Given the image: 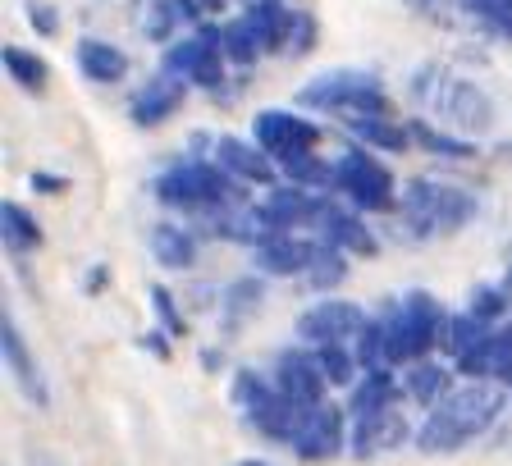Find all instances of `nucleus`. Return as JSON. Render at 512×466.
I'll return each mask as SVG.
<instances>
[{"mask_svg":"<svg viewBox=\"0 0 512 466\" xmlns=\"http://www.w3.org/2000/svg\"><path fill=\"white\" fill-rule=\"evenodd\" d=\"M508 398H512V389L508 384H494V380L458 384L448 398H439V403L426 412V421H421L412 444L426 457L462 453V448L476 444L480 435H490L494 421H499L503 407H508Z\"/></svg>","mask_w":512,"mask_h":466,"instance_id":"nucleus-1","label":"nucleus"},{"mask_svg":"<svg viewBox=\"0 0 512 466\" xmlns=\"http://www.w3.org/2000/svg\"><path fill=\"white\" fill-rule=\"evenodd\" d=\"M156 202L179 215H206L220 206H243L247 192L234 174H224L211 156H183L156 174Z\"/></svg>","mask_w":512,"mask_h":466,"instance_id":"nucleus-2","label":"nucleus"},{"mask_svg":"<svg viewBox=\"0 0 512 466\" xmlns=\"http://www.w3.org/2000/svg\"><path fill=\"white\" fill-rule=\"evenodd\" d=\"M476 197L458 183L430 179V174H416L403 183L398 192V215L416 238H453L458 229H467L476 220Z\"/></svg>","mask_w":512,"mask_h":466,"instance_id":"nucleus-3","label":"nucleus"},{"mask_svg":"<svg viewBox=\"0 0 512 466\" xmlns=\"http://www.w3.org/2000/svg\"><path fill=\"white\" fill-rule=\"evenodd\" d=\"M384 339H389V366H412V361L430 357L444 343L448 311L435 293L426 288H407L398 302L384 311Z\"/></svg>","mask_w":512,"mask_h":466,"instance_id":"nucleus-4","label":"nucleus"},{"mask_svg":"<svg viewBox=\"0 0 512 466\" xmlns=\"http://www.w3.org/2000/svg\"><path fill=\"white\" fill-rule=\"evenodd\" d=\"M298 106L316 115H394V101L371 69H325L298 87Z\"/></svg>","mask_w":512,"mask_h":466,"instance_id":"nucleus-5","label":"nucleus"},{"mask_svg":"<svg viewBox=\"0 0 512 466\" xmlns=\"http://www.w3.org/2000/svg\"><path fill=\"white\" fill-rule=\"evenodd\" d=\"M334 197H343L362 215L398 211V183L389 174V165L380 160V151L371 147H348L334 160Z\"/></svg>","mask_w":512,"mask_h":466,"instance_id":"nucleus-6","label":"nucleus"},{"mask_svg":"<svg viewBox=\"0 0 512 466\" xmlns=\"http://www.w3.org/2000/svg\"><path fill=\"white\" fill-rule=\"evenodd\" d=\"M160 69L174 78H188L192 87H206V92H215V87H224V69H229V55H224V32L220 23H197V32H188V37H174L170 46H165V55H160Z\"/></svg>","mask_w":512,"mask_h":466,"instance_id":"nucleus-7","label":"nucleus"},{"mask_svg":"<svg viewBox=\"0 0 512 466\" xmlns=\"http://www.w3.org/2000/svg\"><path fill=\"white\" fill-rule=\"evenodd\" d=\"M320 138H325V128L316 119H307L302 110H256L252 119V142L266 151L270 160H288V156H302V151H316Z\"/></svg>","mask_w":512,"mask_h":466,"instance_id":"nucleus-8","label":"nucleus"},{"mask_svg":"<svg viewBox=\"0 0 512 466\" xmlns=\"http://www.w3.org/2000/svg\"><path fill=\"white\" fill-rule=\"evenodd\" d=\"M366 311L348 297H320L316 307H307L293 325L302 348H325V343H357V334L366 329Z\"/></svg>","mask_w":512,"mask_h":466,"instance_id":"nucleus-9","label":"nucleus"},{"mask_svg":"<svg viewBox=\"0 0 512 466\" xmlns=\"http://www.w3.org/2000/svg\"><path fill=\"white\" fill-rule=\"evenodd\" d=\"M325 202H330V192H311V188H298V183L279 179L275 188H266V197L256 202V211L270 224V233H316Z\"/></svg>","mask_w":512,"mask_h":466,"instance_id":"nucleus-10","label":"nucleus"},{"mask_svg":"<svg viewBox=\"0 0 512 466\" xmlns=\"http://www.w3.org/2000/svg\"><path fill=\"white\" fill-rule=\"evenodd\" d=\"M348 425H352L348 407L320 403V407H311V412H307V421H302L298 439H293L288 448H293L302 462H330V457H339L343 448H348V439H352Z\"/></svg>","mask_w":512,"mask_h":466,"instance_id":"nucleus-11","label":"nucleus"},{"mask_svg":"<svg viewBox=\"0 0 512 466\" xmlns=\"http://www.w3.org/2000/svg\"><path fill=\"white\" fill-rule=\"evenodd\" d=\"M270 380H275V389L284 393V398H293V403H302V407H320L325 403V389H330V380H325L316 366V352L302 348V343L279 352Z\"/></svg>","mask_w":512,"mask_h":466,"instance_id":"nucleus-12","label":"nucleus"},{"mask_svg":"<svg viewBox=\"0 0 512 466\" xmlns=\"http://www.w3.org/2000/svg\"><path fill=\"white\" fill-rule=\"evenodd\" d=\"M0 352H5V371H10V380L19 384L23 398H28L32 407H51V384H46L42 361L32 357L28 339L19 334V325H14L10 311H5V320H0Z\"/></svg>","mask_w":512,"mask_h":466,"instance_id":"nucleus-13","label":"nucleus"},{"mask_svg":"<svg viewBox=\"0 0 512 466\" xmlns=\"http://www.w3.org/2000/svg\"><path fill=\"white\" fill-rule=\"evenodd\" d=\"M211 160L220 165L224 174H234L243 188H275L279 183V165L256 147L252 138H234V133H224V138L211 142Z\"/></svg>","mask_w":512,"mask_h":466,"instance_id":"nucleus-14","label":"nucleus"},{"mask_svg":"<svg viewBox=\"0 0 512 466\" xmlns=\"http://www.w3.org/2000/svg\"><path fill=\"white\" fill-rule=\"evenodd\" d=\"M316 252H320L316 233H270L261 247H252V261L261 275L288 279V275H307Z\"/></svg>","mask_w":512,"mask_h":466,"instance_id":"nucleus-15","label":"nucleus"},{"mask_svg":"<svg viewBox=\"0 0 512 466\" xmlns=\"http://www.w3.org/2000/svg\"><path fill=\"white\" fill-rule=\"evenodd\" d=\"M316 238H325L330 247H339V252H348V256H375L380 252L375 229L362 220V211H352L343 197H330V202H325L320 224H316Z\"/></svg>","mask_w":512,"mask_h":466,"instance_id":"nucleus-16","label":"nucleus"},{"mask_svg":"<svg viewBox=\"0 0 512 466\" xmlns=\"http://www.w3.org/2000/svg\"><path fill=\"white\" fill-rule=\"evenodd\" d=\"M188 78H174L160 69L156 78H147V83L133 92V101H128V119L138 128H160L165 119L179 115V106L188 101Z\"/></svg>","mask_w":512,"mask_h":466,"instance_id":"nucleus-17","label":"nucleus"},{"mask_svg":"<svg viewBox=\"0 0 512 466\" xmlns=\"http://www.w3.org/2000/svg\"><path fill=\"white\" fill-rule=\"evenodd\" d=\"M453 371H458L462 380H494V384H508L512 389V316L503 320V325H494L490 339L480 343L476 352H467Z\"/></svg>","mask_w":512,"mask_h":466,"instance_id":"nucleus-18","label":"nucleus"},{"mask_svg":"<svg viewBox=\"0 0 512 466\" xmlns=\"http://www.w3.org/2000/svg\"><path fill=\"white\" fill-rule=\"evenodd\" d=\"M439 115L453 119V128H467V133H490L494 128V101L490 92L471 78H453L439 101Z\"/></svg>","mask_w":512,"mask_h":466,"instance_id":"nucleus-19","label":"nucleus"},{"mask_svg":"<svg viewBox=\"0 0 512 466\" xmlns=\"http://www.w3.org/2000/svg\"><path fill=\"white\" fill-rule=\"evenodd\" d=\"M407 439H416V430L407 425L403 407L394 403L389 412H380V416L352 421V439H348V448H352L357 457H375V453H389V448L407 444Z\"/></svg>","mask_w":512,"mask_h":466,"instance_id":"nucleus-20","label":"nucleus"},{"mask_svg":"<svg viewBox=\"0 0 512 466\" xmlns=\"http://www.w3.org/2000/svg\"><path fill=\"white\" fill-rule=\"evenodd\" d=\"M307 412L311 407L293 403V398H284V393L275 389L266 403H256L252 412H243V416H247V425H252L261 439H270V444H293L298 430H302V421H307Z\"/></svg>","mask_w":512,"mask_h":466,"instance_id":"nucleus-21","label":"nucleus"},{"mask_svg":"<svg viewBox=\"0 0 512 466\" xmlns=\"http://www.w3.org/2000/svg\"><path fill=\"white\" fill-rule=\"evenodd\" d=\"M74 60H78V74L96 87L124 83L128 69H133V64H128V51H119V46L106 42V37H78Z\"/></svg>","mask_w":512,"mask_h":466,"instance_id":"nucleus-22","label":"nucleus"},{"mask_svg":"<svg viewBox=\"0 0 512 466\" xmlns=\"http://www.w3.org/2000/svg\"><path fill=\"white\" fill-rule=\"evenodd\" d=\"M398 389L403 380L394 375V366H380V371H362V380L352 384L348 393V416L352 421H366V416H380L398 403Z\"/></svg>","mask_w":512,"mask_h":466,"instance_id":"nucleus-23","label":"nucleus"},{"mask_svg":"<svg viewBox=\"0 0 512 466\" xmlns=\"http://www.w3.org/2000/svg\"><path fill=\"white\" fill-rule=\"evenodd\" d=\"M147 247H151V256H156L165 270H192V265H197V252H202L197 229H183V224H170V220L151 224Z\"/></svg>","mask_w":512,"mask_h":466,"instance_id":"nucleus-24","label":"nucleus"},{"mask_svg":"<svg viewBox=\"0 0 512 466\" xmlns=\"http://www.w3.org/2000/svg\"><path fill=\"white\" fill-rule=\"evenodd\" d=\"M453 366H444V361H435V357H421V361H412V366H403V393L412 398L416 407H435L439 398H448L453 393Z\"/></svg>","mask_w":512,"mask_h":466,"instance_id":"nucleus-25","label":"nucleus"},{"mask_svg":"<svg viewBox=\"0 0 512 466\" xmlns=\"http://www.w3.org/2000/svg\"><path fill=\"white\" fill-rule=\"evenodd\" d=\"M348 124V133L362 147H371V151H380V156H398V151H407L412 147V133H407V119L398 124L394 115H352V119H343Z\"/></svg>","mask_w":512,"mask_h":466,"instance_id":"nucleus-26","label":"nucleus"},{"mask_svg":"<svg viewBox=\"0 0 512 466\" xmlns=\"http://www.w3.org/2000/svg\"><path fill=\"white\" fill-rule=\"evenodd\" d=\"M243 14L252 19V28L261 32L270 55H288V28H293V10L288 0H247Z\"/></svg>","mask_w":512,"mask_h":466,"instance_id":"nucleus-27","label":"nucleus"},{"mask_svg":"<svg viewBox=\"0 0 512 466\" xmlns=\"http://www.w3.org/2000/svg\"><path fill=\"white\" fill-rule=\"evenodd\" d=\"M407 133H412V147L430 151V156H439V160H476L480 156V147L471 138H453V133L435 128L430 119H407Z\"/></svg>","mask_w":512,"mask_h":466,"instance_id":"nucleus-28","label":"nucleus"},{"mask_svg":"<svg viewBox=\"0 0 512 466\" xmlns=\"http://www.w3.org/2000/svg\"><path fill=\"white\" fill-rule=\"evenodd\" d=\"M0 238H5V247H10V252H37V247L46 243L42 220H37L28 206H19V202L0 206Z\"/></svg>","mask_w":512,"mask_h":466,"instance_id":"nucleus-29","label":"nucleus"},{"mask_svg":"<svg viewBox=\"0 0 512 466\" xmlns=\"http://www.w3.org/2000/svg\"><path fill=\"white\" fill-rule=\"evenodd\" d=\"M220 32H224V55H229V64H234V69H252L261 55H270L266 42H261V32L252 28V19H247V14L220 23Z\"/></svg>","mask_w":512,"mask_h":466,"instance_id":"nucleus-30","label":"nucleus"},{"mask_svg":"<svg viewBox=\"0 0 512 466\" xmlns=\"http://www.w3.org/2000/svg\"><path fill=\"white\" fill-rule=\"evenodd\" d=\"M0 60H5V74H10L23 92H46V83H51V64H46L37 51H28V46H19V42H5Z\"/></svg>","mask_w":512,"mask_h":466,"instance_id":"nucleus-31","label":"nucleus"},{"mask_svg":"<svg viewBox=\"0 0 512 466\" xmlns=\"http://www.w3.org/2000/svg\"><path fill=\"white\" fill-rule=\"evenodd\" d=\"M261 302H266V279H261V275H243V279H234V284L224 288V297H220L224 325L238 329L247 316H256V307H261Z\"/></svg>","mask_w":512,"mask_h":466,"instance_id":"nucleus-32","label":"nucleus"},{"mask_svg":"<svg viewBox=\"0 0 512 466\" xmlns=\"http://www.w3.org/2000/svg\"><path fill=\"white\" fill-rule=\"evenodd\" d=\"M490 329H494V325L476 320L471 311H458V316H448V329H444V343H439V352H444V357L458 366L467 352H476L480 343L490 339Z\"/></svg>","mask_w":512,"mask_h":466,"instance_id":"nucleus-33","label":"nucleus"},{"mask_svg":"<svg viewBox=\"0 0 512 466\" xmlns=\"http://www.w3.org/2000/svg\"><path fill=\"white\" fill-rule=\"evenodd\" d=\"M279 179L311 192H334V160H320L316 151H302V156L279 160Z\"/></svg>","mask_w":512,"mask_h":466,"instance_id":"nucleus-34","label":"nucleus"},{"mask_svg":"<svg viewBox=\"0 0 512 466\" xmlns=\"http://www.w3.org/2000/svg\"><path fill=\"white\" fill-rule=\"evenodd\" d=\"M311 352H316V366L330 380V389H352L362 380V361H357L352 343H325V348H311Z\"/></svg>","mask_w":512,"mask_h":466,"instance_id":"nucleus-35","label":"nucleus"},{"mask_svg":"<svg viewBox=\"0 0 512 466\" xmlns=\"http://www.w3.org/2000/svg\"><path fill=\"white\" fill-rule=\"evenodd\" d=\"M302 279H307L320 297H334V288L348 279V252H339V247H330L325 238H320V252H316V261H311V270Z\"/></svg>","mask_w":512,"mask_h":466,"instance_id":"nucleus-36","label":"nucleus"},{"mask_svg":"<svg viewBox=\"0 0 512 466\" xmlns=\"http://www.w3.org/2000/svg\"><path fill=\"white\" fill-rule=\"evenodd\" d=\"M467 311L485 325H503L512 316V293L503 284H476L467 293Z\"/></svg>","mask_w":512,"mask_h":466,"instance_id":"nucleus-37","label":"nucleus"},{"mask_svg":"<svg viewBox=\"0 0 512 466\" xmlns=\"http://www.w3.org/2000/svg\"><path fill=\"white\" fill-rule=\"evenodd\" d=\"M448 83H453V74H448L444 64H439V60H426V64H421V69L412 74V92H407V96H412L416 106H435V110H439V101H444Z\"/></svg>","mask_w":512,"mask_h":466,"instance_id":"nucleus-38","label":"nucleus"},{"mask_svg":"<svg viewBox=\"0 0 512 466\" xmlns=\"http://www.w3.org/2000/svg\"><path fill=\"white\" fill-rule=\"evenodd\" d=\"M352 352H357V361H362V371H380V366H389V339H384V320L380 316L366 320V329L357 334Z\"/></svg>","mask_w":512,"mask_h":466,"instance_id":"nucleus-39","label":"nucleus"},{"mask_svg":"<svg viewBox=\"0 0 512 466\" xmlns=\"http://www.w3.org/2000/svg\"><path fill=\"white\" fill-rule=\"evenodd\" d=\"M179 23H183V14L174 10L170 0H151L147 14H142V37H151V42H160V46H170L174 32H179Z\"/></svg>","mask_w":512,"mask_h":466,"instance_id":"nucleus-40","label":"nucleus"},{"mask_svg":"<svg viewBox=\"0 0 512 466\" xmlns=\"http://www.w3.org/2000/svg\"><path fill=\"white\" fill-rule=\"evenodd\" d=\"M462 10L480 23V28L512 37V0H462Z\"/></svg>","mask_w":512,"mask_h":466,"instance_id":"nucleus-41","label":"nucleus"},{"mask_svg":"<svg viewBox=\"0 0 512 466\" xmlns=\"http://www.w3.org/2000/svg\"><path fill=\"white\" fill-rule=\"evenodd\" d=\"M151 311H156V320H160V329H165V334H174V339H183V334H188V316L179 311V297H174L165 284L151 288Z\"/></svg>","mask_w":512,"mask_h":466,"instance_id":"nucleus-42","label":"nucleus"},{"mask_svg":"<svg viewBox=\"0 0 512 466\" xmlns=\"http://www.w3.org/2000/svg\"><path fill=\"white\" fill-rule=\"evenodd\" d=\"M270 393H275V380H266L261 371H234V403L243 412H252L256 403H266Z\"/></svg>","mask_w":512,"mask_h":466,"instance_id":"nucleus-43","label":"nucleus"},{"mask_svg":"<svg viewBox=\"0 0 512 466\" xmlns=\"http://www.w3.org/2000/svg\"><path fill=\"white\" fill-rule=\"evenodd\" d=\"M316 14L293 10V28H288V55H311L316 51Z\"/></svg>","mask_w":512,"mask_h":466,"instance_id":"nucleus-44","label":"nucleus"},{"mask_svg":"<svg viewBox=\"0 0 512 466\" xmlns=\"http://www.w3.org/2000/svg\"><path fill=\"white\" fill-rule=\"evenodd\" d=\"M23 19H28V28L37 32V37H60V10L55 5H46V0H28V10H23Z\"/></svg>","mask_w":512,"mask_h":466,"instance_id":"nucleus-45","label":"nucleus"},{"mask_svg":"<svg viewBox=\"0 0 512 466\" xmlns=\"http://www.w3.org/2000/svg\"><path fill=\"white\" fill-rule=\"evenodd\" d=\"M170 339L174 334H165V329H147V334H142V348L151 352V357H160V361H170Z\"/></svg>","mask_w":512,"mask_h":466,"instance_id":"nucleus-46","label":"nucleus"},{"mask_svg":"<svg viewBox=\"0 0 512 466\" xmlns=\"http://www.w3.org/2000/svg\"><path fill=\"white\" fill-rule=\"evenodd\" d=\"M64 188H69V179H55V174H42V170L32 174V192H51L55 197V192H64Z\"/></svg>","mask_w":512,"mask_h":466,"instance_id":"nucleus-47","label":"nucleus"},{"mask_svg":"<svg viewBox=\"0 0 512 466\" xmlns=\"http://www.w3.org/2000/svg\"><path fill=\"white\" fill-rule=\"evenodd\" d=\"M106 284H110V265H92V270H87V279H83V288H87V293H101Z\"/></svg>","mask_w":512,"mask_h":466,"instance_id":"nucleus-48","label":"nucleus"},{"mask_svg":"<svg viewBox=\"0 0 512 466\" xmlns=\"http://www.w3.org/2000/svg\"><path fill=\"white\" fill-rule=\"evenodd\" d=\"M28 466H60V462H55L46 448H32V453H28Z\"/></svg>","mask_w":512,"mask_h":466,"instance_id":"nucleus-49","label":"nucleus"},{"mask_svg":"<svg viewBox=\"0 0 512 466\" xmlns=\"http://www.w3.org/2000/svg\"><path fill=\"white\" fill-rule=\"evenodd\" d=\"M202 366H206V371H220V366H224V357H220V352H211V348H206V352H202Z\"/></svg>","mask_w":512,"mask_h":466,"instance_id":"nucleus-50","label":"nucleus"},{"mask_svg":"<svg viewBox=\"0 0 512 466\" xmlns=\"http://www.w3.org/2000/svg\"><path fill=\"white\" fill-rule=\"evenodd\" d=\"M238 466H275V462H266V457H247V462H238Z\"/></svg>","mask_w":512,"mask_h":466,"instance_id":"nucleus-51","label":"nucleus"},{"mask_svg":"<svg viewBox=\"0 0 512 466\" xmlns=\"http://www.w3.org/2000/svg\"><path fill=\"white\" fill-rule=\"evenodd\" d=\"M499 284H503V288H508V293H512V265H508V270H503V279H499Z\"/></svg>","mask_w":512,"mask_h":466,"instance_id":"nucleus-52","label":"nucleus"}]
</instances>
